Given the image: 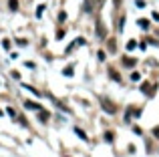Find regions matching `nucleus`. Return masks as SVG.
<instances>
[{
    "mask_svg": "<svg viewBox=\"0 0 159 157\" xmlns=\"http://www.w3.org/2000/svg\"><path fill=\"white\" fill-rule=\"evenodd\" d=\"M24 107H26V109H36V111H43V109H40V105H36L34 101H26V103H24Z\"/></svg>",
    "mask_w": 159,
    "mask_h": 157,
    "instance_id": "obj_1",
    "label": "nucleus"
},
{
    "mask_svg": "<svg viewBox=\"0 0 159 157\" xmlns=\"http://www.w3.org/2000/svg\"><path fill=\"white\" fill-rule=\"evenodd\" d=\"M97 32H99V36H105V28H103V22H101V20L97 22Z\"/></svg>",
    "mask_w": 159,
    "mask_h": 157,
    "instance_id": "obj_2",
    "label": "nucleus"
},
{
    "mask_svg": "<svg viewBox=\"0 0 159 157\" xmlns=\"http://www.w3.org/2000/svg\"><path fill=\"white\" fill-rule=\"evenodd\" d=\"M10 4V10H18V0H8Z\"/></svg>",
    "mask_w": 159,
    "mask_h": 157,
    "instance_id": "obj_3",
    "label": "nucleus"
},
{
    "mask_svg": "<svg viewBox=\"0 0 159 157\" xmlns=\"http://www.w3.org/2000/svg\"><path fill=\"white\" fill-rule=\"evenodd\" d=\"M123 65H127V67H133V65H135V59H123Z\"/></svg>",
    "mask_w": 159,
    "mask_h": 157,
    "instance_id": "obj_4",
    "label": "nucleus"
},
{
    "mask_svg": "<svg viewBox=\"0 0 159 157\" xmlns=\"http://www.w3.org/2000/svg\"><path fill=\"white\" fill-rule=\"evenodd\" d=\"M139 26L147 30V28H149V20H139Z\"/></svg>",
    "mask_w": 159,
    "mask_h": 157,
    "instance_id": "obj_5",
    "label": "nucleus"
},
{
    "mask_svg": "<svg viewBox=\"0 0 159 157\" xmlns=\"http://www.w3.org/2000/svg\"><path fill=\"white\" fill-rule=\"evenodd\" d=\"M39 113H40V121H47V119H48V113H47V111H39Z\"/></svg>",
    "mask_w": 159,
    "mask_h": 157,
    "instance_id": "obj_6",
    "label": "nucleus"
},
{
    "mask_svg": "<svg viewBox=\"0 0 159 157\" xmlns=\"http://www.w3.org/2000/svg\"><path fill=\"white\" fill-rule=\"evenodd\" d=\"M77 135H79V137H81V139H85V141H87V139H89V137H87V135H85V131H81V129H77Z\"/></svg>",
    "mask_w": 159,
    "mask_h": 157,
    "instance_id": "obj_7",
    "label": "nucleus"
},
{
    "mask_svg": "<svg viewBox=\"0 0 159 157\" xmlns=\"http://www.w3.org/2000/svg\"><path fill=\"white\" fill-rule=\"evenodd\" d=\"M65 75H66V77L73 75V67H66V69H65Z\"/></svg>",
    "mask_w": 159,
    "mask_h": 157,
    "instance_id": "obj_8",
    "label": "nucleus"
},
{
    "mask_svg": "<svg viewBox=\"0 0 159 157\" xmlns=\"http://www.w3.org/2000/svg\"><path fill=\"white\" fill-rule=\"evenodd\" d=\"M113 2H115V6H119V4H121V0H113Z\"/></svg>",
    "mask_w": 159,
    "mask_h": 157,
    "instance_id": "obj_9",
    "label": "nucleus"
}]
</instances>
